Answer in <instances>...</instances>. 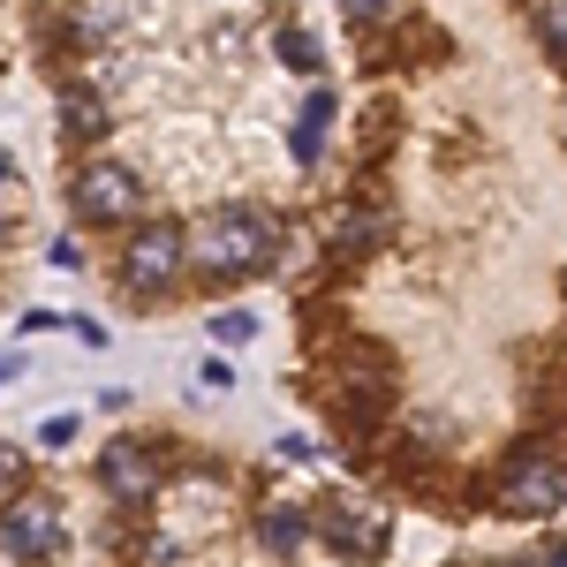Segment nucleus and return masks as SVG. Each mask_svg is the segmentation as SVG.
<instances>
[{"label": "nucleus", "instance_id": "nucleus-1", "mask_svg": "<svg viewBox=\"0 0 567 567\" xmlns=\"http://www.w3.org/2000/svg\"><path fill=\"white\" fill-rule=\"evenodd\" d=\"M189 258L205 265L213 280L265 272V265L280 258V219H272V213H219V219H205V227H197Z\"/></svg>", "mask_w": 567, "mask_h": 567}, {"label": "nucleus", "instance_id": "nucleus-2", "mask_svg": "<svg viewBox=\"0 0 567 567\" xmlns=\"http://www.w3.org/2000/svg\"><path fill=\"white\" fill-rule=\"evenodd\" d=\"M560 499H567V470L545 454V446H523V454L499 470V507H507V515L545 523V515H560Z\"/></svg>", "mask_w": 567, "mask_h": 567}, {"label": "nucleus", "instance_id": "nucleus-3", "mask_svg": "<svg viewBox=\"0 0 567 567\" xmlns=\"http://www.w3.org/2000/svg\"><path fill=\"white\" fill-rule=\"evenodd\" d=\"M182 258H189V235L167 227V219H152V227H136L130 250H122V280H130L136 296H152V288H167L182 272Z\"/></svg>", "mask_w": 567, "mask_h": 567}, {"label": "nucleus", "instance_id": "nucleus-4", "mask_svg": "<svg viewBox=\"0 0 567 567\" xmlns=\"http://www.w3.org/2000/svg\"><path fill=\"white\" fill-rule=\"evenodd\" d=\"M136 205H144V189H136L130 167L91 159L84 175H76V213H84V219H136Z\"/></svg>", "mask_w": 567, "mask_h": 567}, {"label": "nucleus", "instance_id": "nucleus-5", "mask_svg": "<svg viewBox=\"0 0 567 567\" xmlns=\"http://www.w3.org/2000/svg\"><path fill=\"white\" fill-rule=\"evenodd\" d=\"M0 545H8L16 560H53V553H61V515H53L45 499H8Z\"/></svg>", "mask_w": 567, "mask_h": 567}, {"label": "nucleus", "instance_id": "nucleus-6", "mask_svg": "<svg viewBox=\"0 0 567 567\" xmlns=\"http://www.w3.org/2000/svg\"><path fill=\"white\" fill-rule=\"evenodd\" d=\"M99 470H106V484H114L122 499H152V492H159V470H152V446H144V439H114V446L99 454Z\"/></svg>", "mask_w": 567, "mask_h": 567}, {"label": "nucleus", "instance_id": "nucleus-7", "mask_svg": "<svg viewBox=\"0 0 567 567\" xmlns=\"http://www.w3.org/2000/svg\"><path fill=\"white\" fill-rule=\"evenodd\" d=\"M333 553H355V560H379L386 553V523L379 515H333Z\"/></svg>", "mask_w": 567, "mask_h": 567}, {"label": "nucleus", "instance_id": "nucleus-8", "mask_svg": "<svg viewBox=\"0 0 567 567\" xmlns=\"http://www.w3.org/2000/svg\"><path fill=\"white\" fill-rule=\"evenodd\" d=\"M258 537H265V553H296L303 545V507H265V523H258Z\"/></svg>", "mask_w": 567, "mask_h": 567}, {"label": "nucleus", "instance_id": "nucleus-9", "mask_svg": "<svg viewBox=\"0 0 567 567\" xmlns=\"http://www.w3.org/2000/svg\"><path fill=\"white\" fill-rule=\"evenodd\" d=\"M106 130V106H99V91H69V136H91Z\"/></svg>", "mask_w": 567, "mask_h": 567}, {"label": "nucleus", "instance_id": "nucleus-10", "mask_svg": "<svg viewBox=\"0 0 567 567\" xmlns=\"http://www.w3.org/2000/svg\"><path fill=\"white\" fill-rule=\"evenodd\" d=\"M280 61H288V69H303V76H318V61H326V53H318L310 31H288V39H280Z\"/></svg>", "mask_w": 567, "mask_h": 567}, {"label": "nucleus", "instance_id": "nucleus-11", "mask_svg": "<svg viewBox=\"0 0 567 567\" xmlns=\"http://www.w3.org/2000/svg\"><path fill=\"white\" fill-rule=\"evenodd\" d=\"M537 31H545V45L567 61V0H537Z\"/></svg>", "mask_w": 567, "mask_h": 567}, {"label": "nucleus", "instance_id": "nucleus-12", "mask_svg": "<svg viewBox=\"0 0 567 567\" xmlns=\"http://www.w3.org/2000/svg\"><path fill=\"white\" fill-rule=\"evenodd\" d=\"M213 333H219V341H250V333H258V318H250V310H219Z\"/></svg>", "mask_w": 567, "mask_h": 567}, {"label": "nucleus", "instance_id": "nucleus-13", "mask_svg": "<svg viewBox=\"0 0 567 567\" xmlns=\"http://www.w3.org/2000/svg\"><path fill=\"white\" fill-rule=\"evenodd\" d=\"M341 8H349V23H386L401 0H341Z\"/></svg>", "mask_w": 567, "mask_h": 567}, {"label": "nucleus", "instance_id": "nucleus-14", "mask_svg": "<svg viewBox=\"0 0 567 567\" xmlns=\"http://www.w3.org/2000/svg\"><path fill=\"white\" fill-rule=\"evenodd\" d=\"M23 477V454H16V446H8V439H0V492H8V484Z\"/></svg>", "mask_w": 567, "mask_h": 567}, {"label": "nucleus", "instance_id": "nucleus-15", "mask_svg": "<svg viewBox=\"0 0 567 567\" xmlns=\"http://www.w3.org/2000/svg\"><path fill=\"white\" fill-rule=\"evenodd\" d=\"M16 371H23V355H0V386H8V379H16Z\"/></svg>", "mask_w": 567, "mask_h": 567}, {"label": "nucleus", "instance_id": "nucleus-16", "mask_svg": "<svg viewBox=\"0 0 567 567\" xmlns=\"http://www.w3.org/2000/svg\"><path fill=\"white\" fill-rule=\"evenodd\" d=\"M545 567H567V537H560V545H553V560H545Z\"/></svg>", "mask_w": 567, "mask_h": 567}, {"label": "nucleus", "instance_id": "nucleus-17", "mask_svg": "<svg viewBox=\"0 0 567 567\" xmlns=\"http://www.w3.org/2000/svg\"><path fill=\"white\" fill-rule=\"evenodd\" d=\"M0 175H8V152H0Z\"/></svg>", "mask_w": 567, "mask_h": 567}]
</instances>
